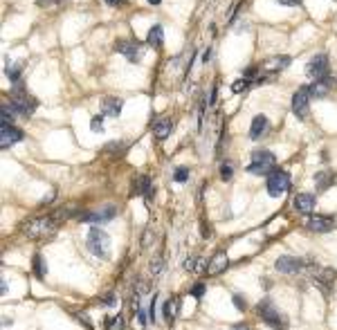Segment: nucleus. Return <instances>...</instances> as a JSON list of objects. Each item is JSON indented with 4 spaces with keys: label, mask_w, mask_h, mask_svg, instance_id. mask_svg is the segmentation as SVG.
I'll return each instance as SVG.
<instances>
[{
    "label": "nucleus",
    "mask_w": 337,
    "mask_h": 330,
    "mask_svg": "<svg viewBox=\"0 0 337 330\" xmlns=\"http://www.w3.org/2000/svg\"><path fill=\"white\" fill-rule=\"evenodd\" d=\"M20 231L27 238H45V236L56 231V218L54 216H36L29 218L27 222H22Z\"/></svg>",
    "instance_id": "f257e3e1"
},
{
    "label": "nucleus",
    "mask_w": 337,
    "mask_h": 330,
    "mask_svg": "<svg viewBox=\"0 0 337 330\" xmlns=\"http://www.w3.org/2000/svg\"><path fill=\"white\" fill-rule=\"evenodd\" d=\"M85 245H88V252L97 258H110V236L106 234L99 227H92L85 236Z\"/></svg>",
    "instance_id": "f03ea898"
},
{
    "label": "nucleus",
    "mask_w": 337,
    "mask_h": 330,
    "mask_svg": "<svg viewBox=\"0 0 337 330\" xmlns=\"http://www.w3.org/2000/svg\"><path fill=\"white\" fill-rule=\"evenodd\" d=\"M277 158H274L272 151L268 149H256L254 153H252V162L250 166H247V171L254 173V175H270V173L277 168Z\"/></svg>",
    "instance_id": "7ed1b4c3"
},
{
    "label": "nucleus",
    "mask_w": 337,
    "mask_h": 330,
    "mask_svg": "<svg viewBox=\"0 0 337 330\" xmlns=\"http://www.w3.org/2000/svg\"><path fill=\"white\" fill-rule=\"evenodd\" d=\"M9 106H11L13 110H16V115H20V117H29V115H34L36 110V99L34 97H29L22 88H13L11 95H9Z\"/></svg>",
    "instance_id": "20e7f679"
},
{
    "label": "nucleus",
    "mask_w": 337,
    "mask_h": 330,
    "mask_svg": "<svg viewBox=\"0 0 337 330\" xmlns=\"http://www.w3.org/2000/svg\"><path fill=\"white\" fill-rule=\"evenodd\" d=\"M256 312H259V317H261V319H263L272 330H288V319H286V317H283L281 312H279L270 301H261L259 308H256Z\"/></svg>",
    "instance_id": "39448f33"
},
{
    "label": "nucleus",
    "mask_w": 337,
    "mask_h": 330,
    "mask_svg": "<svg viewBox=\"0 0 337 330\" xmlns=\"http://www.w3.org/2000/svg\"><path fill=\"white\" fill-rule=\"evenodd\" d=\"M265 186H268V193L272 198H279V195H283L290 189V175L286 171H281V168H274L268 175V180H265Z\"/></svg>",
    "instance_id": "423d86ee"
},
{
    "label": "nucleus",
    "mask_w": 337,
    "mask_h": 330,
    "mask_svg": "<svg viewBox=\"0 0 337 330\" xmlns=\"http://www.w3.org/2000/svg\"><path fill=\"white\" fill-rule=\"evenodd\" d=\"M117 216V207L115 204H106V207L97 209V211H85L79 213L81 222H92V225H103V222H110Z\"/></svg>",
    "instance_id": "0eeeda50"
},
{
    "label": "nucleus",
    "mask_w": 337,
    "mask_h": 330,
    "mask_svg": "<svg viewBox=\"0 0 337 330\" xmlns=\"http://www.w3.org/2000/svg\"><path fill=\"white\" fill-rule=\"evenodd\" d=\"M308 108H310V88L301 86V88H297V92L292 95V113L299 119H304L306 115H308Z\"/></svg>",
    "instance_id": "6e6552de"
},
{
    "label": "nucleus",
    "mask_w": 337,
    "mask_h": 330,
    "mask_svg": "<svg viewBox=\"0 0 337 330\" xmlns=\"http://www.w3.org/2000/svg\"><path fill=\"white\" fill-rule=\"evenodd\" d=\"M306 74H308L313 81L328 77V56L326 54H315L313 59L308 61V65H306Z\"/></svg>",
    "instance_id": "1a4fd4ad"
},
{
    "label": "nucleus",
    "mask_w": 337,
    "mask_h": 330,
    "mask_svg": "<svg viewBox=\"0 0 337 330\" xmlns=\"http://www.w3.org/2000/svg\"><path fill=\"white\" fill-rule=\"evenodd\" d=\"M274 267H277V272H281V274H299L301 270L306 267V263L301 261V258L297 256H279L277 261H274Z\"/></svg>",
    "instance_id": "9d476101"
},
{
    "label": "nucleus",
    "mask_w": 337,
    "mask_h": 330,
    "mask_svg": "<svg viewBox=\"0 0 337 330\" xmlns=\"http://www.w3.org/2000/svg\"><path fill=\"white\" fill-rule=\"evenodd\" d=\"M115 50L119 52V54H124V59L128 61V63H139V61H142V47L135 41H117Z\"/></svg>",
    "instance_id": "9b49d317"
},
{
    "label": "nucleus",
    "mask_w": 337,
    "mask_h": 330,
    "mask_svg": "<svg viewBox=\"0 0 337 330\" xmlns=\"http://www.w3.org/2000/svg\"><path fill=\"white\" fill-rule=\"evenodd\" d=\"M22 131H18L16 126H0V146L2 149H9V146H13L16 142L22 140Z\"/></svg>",
    "instance_id": "f8f14e48"
},
{
    "label": "nucleus",
    "mask_w": 337,
    "mask_h": 330,
    "mask_svg": "<svg viewBox=\"0 0 337 330\" xmlns=\"http://www.w3.org/2000/svg\"><path fill=\"white\" fill-rule=\"evenodd\" d=\"M306 227H308L310 231H315V234H326V231H331L333 227H335V222H333L331 218H324V216H310Z\"/></svg>",
    "instance_id": "ddd939ff"
},
{
    "label": "nucleus",
    "mask_w": 337,
    "mask_h": 330,
    "mask_svg": "<svg viewBox=\"0 0 337 330\" xmlns=\"http://www.w3.org/2000/svg\"><path fill=\"white\" fill-rule=\"evenodd\" d=\"M315 204H317V198H315L313 193H299L295 198V209L299 213H304V216H308V213H313Z\"/></svg>",
    "instance_id": "4468645a"
},
{
    "label": "nucleus",
    "mask_w": 337,
    "mask_h": 330,
    "mask_svg": "<svg viewBox=\"0 0 337 330\" xmlns=\"http://www.w3.org/2000/svg\"><path fill=\"white\" fill-rule=\"evenodd\" d=\"M121 108H124V101L117 99V97H103L101 99V113L108 117H119Z\"/></svg>",
    "instance_id": "2eb2a0df"
},
{
    "label": "nucleus",
    "mask_w": 337,
    "mask_h": 330,
    "mask_svg": "<svg viewBox=\"0 0 337 330\" xmlns=\"http://www.w3.org/2000/svg\"><path fill=\"white\" fill-rule=\"evenodd\" d=\"M268 131H270V122H268V117H265V115H256V117L252 119L250 137H252V140H261V137H263Z\"/></svg>",
    "instance_id": "dca6fc26"
},
{
    "label": "nucleus",
    "mask_w": 337,
    "mask_h": 330,
    "mask_svg": "<svg viewBox=\"0 0 337 330\" xmlns=\"http://www.w3.org/2000/svg\"><path fill=\"white\" fill-rule=\"evenodd\" d=\"M227 254L225 252H216L214 256L209 258V263H207V272H209L211 276L220 274V272H225V267H227Z\"/></svg>",
    "instance_id": "f3484780"
},
{
    "label": "nucleus",
    "mask_w": 337,
    "mask_h": 330,
    "mask_svg": "<svg viewBox=\"0 0 337 330\" xmlns=\"http://www.w3.org/2000/svg\"><path fill=\"white\" fill-rule=\"evenodd\" d=\"M133 189H135V193H137V195H144L146 200H151V195H153L151 177H148V175H137V177H135V182H133Z\"/></svg>",
    "instance_id": "a211bd4d"
},
{
    "label": "nucleus",
    "mask_w": 337,
    "mask_h": 330,
    "mask_svg": "<svg viewBox=\"0 0 337 330\" xmlns=\"http://www.w3.org/2000/svg\"><path fill=\"white\" fill-rule=\"evenodd\" d=\"M328 88H331V77L317 79V81H313V86H310V97H315V99H319V97H326L328 95Z\"/></svg>",
    "instance_id": "6ab92c4d"
},
{
    "label": "nucleus",
    "mask_w": 337,
    "mask_h": 330,
    "mask_svg": "<svg viewBox=\"0 0 337 330\" xmlns=\"http://www.w3.org/2000/svg\"><path fill=\"white\" fill-rule=\"evenodd\" d=\"M171 131H173V124L169 119H160L157 124H153V137L155 140H166L171 135Z\"/></svg>",
    "instance_id": "aec40b11"
},
{
    "label": "nucleus",
    "mask_w": 337,
    "mask_h": 330,
    "mask_svg": "<svg viewBox=\"0 0 337 330\" xmlns=\"http://www.w3.org/2000/svg\"><path fill=\"white\" fill-rule=\"evenodd\" d=\"M333 180H335V175H333L331 171H319V173H315V189H317V191H326L328 186L333 184Z\"/></svg>",
    "instance_id": "412c9836"
},
{
    "label": "nucleus",
    "mask_w": 337,
    "mask_h": 330,
    "mask_svg": "<svg viewBox=\"0 0 337 330\" xmlns=\"http://www.w3.org/2000/svg\"><path fill=\"white\" fill-rule=\"evenodd\" d=\"M146 41L151 47H160L162 43H164V29H162V25H153V27L148 29Z\"/></svg>",
    "instance_id": "4be33fe9"
},
{
    "label": "nucleus",
    "mask_w": 337,
    "mask_h": 330,
    "mask_svg": "<svg viewBox=\"0 0 337 330\" xmlns=\"http://www.w3.org/2000/svg\"><path fill=\"white\" fill-rule=\"evenodd\" d=\"M31 270H34L36 279H40V281L45 279V274H47V263L43 261L40 254H34V258H31Z\"/></svg>",
    "instance_id": "5701e85b"
},
{
    "label": "nucleus",
    "mask_w": 337,
    "mask_h": 330,
    "mask_svg": "<svg viewBox=\"0 0 337 330\" xmlns=\"http://www.w3.org/2000/svg\"><path fill=\"white\" fill-rule=\"evenodd\" d=\"M290 65V59L288 56H274V59H270L268 63H265V72H279V70L288 68Z\"/></svg>",
    "instance_id": "b1692460"
},
{
    "label": "nucleus",
    "mask_w": 337,
    "mask_h": 330,
    "mask_svg": "<svg viewBox=\"0 0 337 330\" xmlns=\"http://www.w3.org/2000/svg\"><path fill=\"white\" fill-rule=\"evenodd\" d=\"M13 115H16V110L9 104H2V108H0V126H13Z\"/></svg>",
    "instance_id": "393cba45"
},
{
    "label": "nucleus",
    "mask_w": 337,
    "mask_h": 330,
    "mask_svg": "<svg viewBox=\"0 0 337 330\" xmlns=\"http://www.w3.org/2000/svg\"><path fill=\"white\" fill-rule=\"evenodd\" d=\"M20 70H22V65H20V63H11V65H7V68H4V74H7L9 81L16 83L18 79H20Z\"/></svg>",
    "instance_id": "a878e982"
},
{
    "label": "nucleus",
    "mask_w": 337,
    "mask_h": 330,
    "mask_svg": "<svg viewBox=\"0 0 337 330\" xmlns=\"http://www.w3.org/2000/svg\"><path fill=\"white\" fill-rule=\"evenodd\" d=\"M148 272H151L153 276H160L162 272H164V261H162L160 256H155L151 263H148Z\"/></svg>",
    "instance_id": "bb28decb"
},
{
    "label": "nucleus",
    "mask_w": 337,
    "mask_h": 330,
    "mask_svg": "<svg viewBox=\"0 0 337 330\" xmlns=\"http://www.w3.org/2000/svg\"><path fill=\"white\" fill-rule=\"evenodd\" d=\"M124 317L121 315H117V317H110L108 319V326H106V330H124Z\"/></svg>",
    "instance_id": "cd10ccee"
},
{
    "label": "nucleus",
    "mask_w": 337,
    "mask_h": 330,
    "mask_svg": "<svg viewBox=\"0 0 337 330\" xmlns=\"http://www.w3.org/2000/svg\"><path fill=\"white\" fill-rule=\"evenodd\" d=\"M173 306H175V301L173 299H166L164 301V306H162V315H164V321H171L173 319Z\"/></svg>",
    "instance_id": "c85d7f7f"
},
{
    "label": "nucleus",
    "mask_w": 337,
    "mask_h": 330,
    "mask_svg": "<svg viewBox=\"0 0 337 330\" xmlns=\"http://www.w3.org/2000/svg\"><path fill=\"white\" fill-rule=\"evenodd\" d=\"M232 175H234V166H232V162H227V160H225V162L220 164V177L227 182V180H232Z\"/></svg>",
    "instance_id": "c756f323"
},
{
    "label": "nucleus",
    "mask_w": 337,
    "mask_h": 330,
    "mask_svg": "<svg viewBox=\"0 0 337 330\" xmlns=\"http://www.w3.org/2000/svg\"><path fill=\"white\" fill-rule=\"evenodd\" d=\"M173 180L178 182V184L187 182L189 180V168L187 166H178V168H175V173H173Z\"/></svg>",
    "instance_id": "7c9ffc66"
},
{
    "label": "nucleus",
    "mask_w": 337,
    "mask_h": 330,
    "mask_svg": "<svg viewBox=\"0 0 337 330\" xmlns=\"http://www.w3.org/2000/svg\"><path fill=\"white\" fill-rule=\"evenodd\" d=\"M247 88H250V79H238V81L232 86V92L234 95H241V92H245Z\"/></svg>",
    "instance_id": "2f4dec72"
},
{
    "label": "nucleus",
    "mask_w": 337,
    "mask_h": 330,
    "mask_svg": "<svg viewBox=\"0 0 337 330\" xmlns=\"http://www.w3.org/2000/svg\"><path fill=\"white\" fill-rule=\"evenodd\" d=\"M90 131L92 133H103V115L92 117V122H90Z\"/></svg>",
    "instance_id": "473e14b6"
},
{
    "label": "nucleus",
    "mask_w": 337,
    "mask_h": 330,
    "mask_svg": "<svg viewBox=\"0 0 337 330\" xmlns=\"http://www.w3.org/2000/svg\"><path fill=\"white\" fill-rule=\"evenodd\" d=\"M232 301H234V308H236V310H241V312L247 308V299H245V297H241V294H234Z\"/></svg>",
    "instance_id": "72a5a7b5"
},
{
    "label": "nucleus",
    "mask_w": 337,
    "mask_h": 330,
    "mask_svg": "<svg viewBox=\"0 0 337 330\" xmlns=\"http://www.w3.org/2000/svg\"><path fill=\"white\" fill-rule=\"evenodd\" d=\"M124 149H126L124 142H108V146H106L108 153H121Z\"/></svg>",
    "instance_id": "f704fd0d"
},
{
    "label": "nucleus",
    "mask_w": 337,
    "mask_h": 330,
    "mask_svg": "<svg viewBox=\"0 0 337 330\" xmlns=\"http://www.w3.org/2000/svg\"><path fill=\"white\" fill-rule=\"evenodd\" d=\"M207 292V285L205 283H196L191 288V297H196V299H202V294Z\"/></svg>",
    "instance_id": "c9c22d12"
},
{
    "label": "nucleus",
    "mask_w": 337,
    "mask_h": 330,
    "mask_svg": "<svg viewBox=\"0 0 337 330\" xmlns=\"http://www.w3.org/2000/svg\"><path fill=\"white\" fill-rule=\"evenodd\" d=\"M101 303L106 308H115L117 306V297L115 294H106V297H101Z\"/></svg>",
    "instance_id": "e433bc0d"
},
{
    "label": "nucleus",
    "mask_w": 337,
    "mask_h": 330,
    "mask_svg": "<svg viewBox=\"0 0 337 330\" xmlns=\"http://www.w3.org/2000/svg\"><path fill=\"white\" fill-rule=\"evenodd\" d=\"M74 317H76L79 321H83V326H85L88 330H94V326L90 324V319H88V315H85V312H74Z\"/></svg>",
    "instance_id": "4c0bfd02"
},
{
    "label": "nucleus",
    "mask_w": 337,
    "mask_h": 330,
    "mask_svg": "<svg viewBox=\"0 0 337 330\" xmlns=\"http://www.w3.org/2000/svg\"><path fill=\"white\" fill-rule=\"evenodd\" d=\"M151 243H155V234L153 231H144V238H142V247L146 249Z\"/></svg>",
    "instance_id": "58836bf2"
},
{
    "label": "nucleus",
    "mask_w": 337,
    "mask_h": 330,
    "mask_svg": "<svg viewBox=\"0 0 337 330\" xmlns=\"http://www.w3.org/2000/svg\"><path fill=\"white\" fill-rule=\"evenodd\" d=\"M196 261L198 258H193V256H189V258H184V263H182V267L187 272H193V267H196Z\"/></svg>",
    "instance_id": "ea45409f"
},
{
    "label": "nucleus",
    "mask_w": 337,
    "mask_h": 330,
    "mask_svg": "<svg viewBox=\"0 0 337 330\" xmlns=\"http://www.w3.org/2000/svg\"><path fill=\"white\" fill-rule=\"evenodd\" d=\"M135 312H137V321H139V326H146V312L142 310V308H135Z\"/></svg>",
    "instance_id": "a19ab883"
},
{
    "label": "nucleus",
    "mask_w": 337,
    "mask_h": 330,
    "mask_svg": "<svg viewBox=\"0 0 337 330\" xmlns=\"http://www.w3.org/2000/svg\"><path fill=\"white\" fill-rule=\"evenodd\" d=\"M205 267H207V261H205V258H198V261H196V267H193V272H207Z\"/></svg>",
    "instance_id": "79ce46f5"
},
{
    "label": "nucleus",
    "mask_w": 337,
    "mask_h": 330,
    "mask_svg": "<svg viewBox=\"0 0 337 330\" xmlns=\"http://www.w3.org/2000/svg\"><path fill=\"white\" fill-rule=\"evenodd\" d=\"M279 5H286V7H299L301 0H277Z\"/></svg>",
    "instance_id": "37998d69"
},
{
    "label": "nucleus",
    "mask_w": 337,
    "mask_h": 330,
    "mask_svg": "<svg viewBox=\"0 0 337 330\" xmlns=\"http://www.w3.org/2000/svg\"><path fill=\"white\" fill-rule=\"evenodd\" d=\"M148 317H151V321L155 324V297H153V301H151V308H148Z\"/></svg>",
    "instance_id": "c03bdc74"
},
{
    "label": "nucleus",
    "mask_w": 337,
    "mask_h": 330,
    "mask_svg": "<svg viewBox=\"0 0 337 330\" xmlns=\"http://www.w3.org/2000/svg\"><path fill=\"white\" fill-rule=\"evenodd\" d=\"M146 292H148V285L144 283V281H139L137 283V294H146Z\"/></svg>",
    "instance_id": "a18cd8bd"
},
{
    "label": "nucleus",
    "mask_w": 337,
    "mask_h": 330,
    "mask_svg": "<svg viewBox=\"0 0 337 330\" xmlns=\"http://www.w3.org/2000/svg\"><path fill=\"white\" fill-rule=\"evenodd\" d=\"M254 74H256V68H247L245 72H243V77H245V79H252Z\"/></svg>",
    "instance_id": "49530a36"
},
{
    "label": "nucleus",
    "mask_w": 337,
    "mask_h": 330,
    "mask_svg": "<svg viewBox=\"0 0 337 330\" xmlns=\"http://www.w3.org/2000/svg\"><path fill=\"white\" fill-rule=\"evenodd\" d=\"M229 330H250V326H247V324H234Z\"/></svg>",
    "instance_id": "de8ad7c7"
},
{
    "label": "nucleus",
    "mask_w": 337,
    "mask_h": 330,
    "mask_svg": "<svg viewBox=\"0 0 337 330\" xmlns=\"http://www.w3.org/2000/svg\"><path fill=\"white\" fill-rule=\"evenodd\" d=\"M103 2H106V5H112V7H115V5H124L126 0H103Z\"/></svg>",
    "instance_id": "09e8293b"
},
{
    "label": "nucleus",
    "mask_w": 337,
    "mask_h": 330,
    "mask_svg": "<svg viewBox=\"0 0 337 330\" xmlns=\"http://www.w3.org/2000/svg\"><path fill=\"white\" fill-rule=\"evenodd\" d=\"M0 294H2V297H4V294H7V281H0Z\"/></svg>",
    "instance_id": "8fccbe9b"
},
{
    "label": "nucleus",
    "mask_w": 337,
    "mask_h": 330,
    "mask_svg": "<svg viewBox=\"0 0 337 330\" xmlns=\"http://www.w3.org/2000/svg\"><path fill=\"white\" fill-rule=\"evenodd\" d=\"M148 2H151V5H160L162 0H148Z\"/></svg>",
    "instance_id": "3c124183"
}]
</instances>
